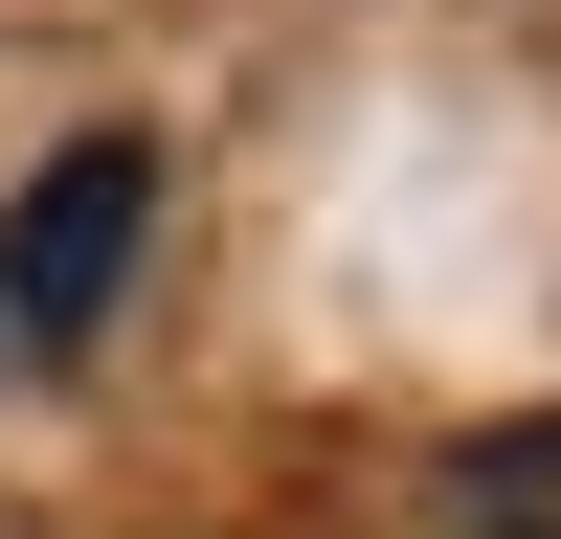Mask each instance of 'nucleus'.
Listing matches in <instances>:
<instances>
[{
  "mask_svg": "<svg viewBox=\"0 0 561 539\" xmlns=\"http://www.w3.org/2000/svg\"><path fill=\"white\" fill-rule=\"evenodd\" d=\"M449 539H561V404H517V427L449 449Z\"/></svg>",
  "mask_w": 561,
  "mask_h": 539,
  "instance_id": "2",
  "label": "nucleus"
},
{
  "mask_svg": "<svg viewBox=\"0 0 561 539\" xmlns=\"http://www.w3.org/2000/svg\"><path fill=\"white\" fill-rule=\"evenodd\" d=\"M135 270H158V135H68V158L0 203V337H23V359H90Z\"/></svg>",
  "mask_w": 561,
  "mask_h": 539,
  "instance_id": "1",
  "label": "nucleus"
}]
</instances>
